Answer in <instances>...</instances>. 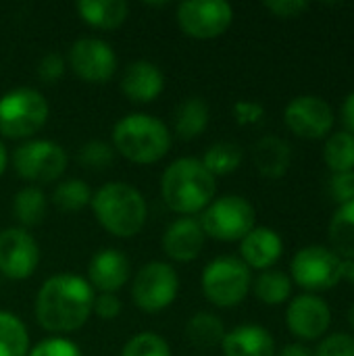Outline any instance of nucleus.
<instances>
[{"instance_id": "f257e3e1", "label": "nucleus", "mask_w": 354, "mask_h": 356, "mask_svg": "<svg viewBox=\"0 0 354 356\" xmlns=\"http://www.w3.org/2000/svg\"><path fill=\"white\" fill-rule=\"evenodd\" d=\"M96 292L75 273H56L48 277L35 296L38 323L52 334H71L83 327L92 315Z\"/></svg>"}, {"instance_id": "f03ea898", "label": "nucleus", "mask_w": 354, "mask_h": 356, "mask_svg": "<svg viewBox=\"0 0 354 356\" xmlns=\"http://www.w3.org/2000/svg\"><path fill=\"white\" fill-rule=\"evenodd\" d=\"M217 194V179L207 171L200 159L184 156L173 161L161 177V196L165 204L184 217L202 213Z\"/></svg>"}, {"instance_id": "7ed1b4c3", "label": "nucleus", "mask_w": 354, "mask_h": 356, "mask_svg": "<svg viewBox=\"0 0 354 356\" xmlns=\"http://www.w3.org/2000/svg\"><path fill=\"white\" fill-rule=\"evenodd\" d=\"M90 207L100 227L115 238H134L142 232L148 217L146 198L125 181H108L98 188Z\"/></svg>"}, {"instance_id": "20e7f679", "label": "nucleus", "mask_w": 354, "mask_h": 356, "mask_svg": "<svg viewBox=\"0 0 354 356\" xmlns=\"http://www.w3.org/2000/svg\"><path fill=\"white\" fill-rule=\"evenodd\" d=\"M113 148L136 165H152L171 148L169 127L146 113H129L113 127Z\"/></svg>"}, {"instance_id": "39448f33", "label": "nucleus", "mask_w": 354, "mask_h": 356, "mask_svg": "<svg viewBox=\"0 0 354 356\" xmlns=\"http://www.w3.org/2000/svg\"><path fill=\"white\" fill-rule=\"evenodd\" d=\"M204 298L219 309H234L252 290V271L242 259L223 254L213 259L200 277Z\"/></svg>"}, {"instance_id": "423d86ee", "label": "nucleus", "mask_w": 354, "mask_h": 356, "mask_svg": "<svg viewBox=\"0 0 354 356\" xmlns=\"http://www.w3.org/2000/svg\"><path fill=\"white\" fill-rule=\"evenodd\" d=\"M346 261L325 244L303 246L290 263V280L307 294L334 290L344 280Z\"/></svg>"}, {"instance_id": "0eeeda50", "label": "nucleus", "mask_w": 354, "mask_h": 356, "mask_svg": "<svg viewBox=\"0 0 354 356\" xmlns=\"http://www.w3.org/2000/svg\"><path fill=\"white\" fill-rule=\"evenodd\" d=\"M48 100L35 88H15L0 98V134L10 140H27L48 121Z\"/></svg>"}, {"instance_id": "6e6552de", "label": "nucleus", "mask_w": 354, "mask_h": 356, "mask_svg": "<svg viewBox=\"0 0 354 356\" xmlns=\"http://www.w3.org/2000/svg\"><path fill=\"white\" fill-rule=\"evenodd\" d=\"M204 236L219 242H240L257 227V211L248 198L225 194L215 198L198 219Z\"/></svg>"}, {"instance_id": "1a4fd4ad", "label": "nucleus", "mask_w": 354, "mask_h": 356, "mask_svg": "<svg viewBox=\"0 0 354 356\" xmlns=\"http://www.w3.org/2000/svg\"><path fill=\"white\" fill-rule=\"evenodd\" d=\"M10 161L15 173L29 184H52L67 169V152L52 140H27Z\"/></svg>"}, {"instance_id": "9d476101", "label": "nucleus", "mask_w": 354, "mask_h": 356, "mask_svg": "<svg viewBox=\"0 0 354 356\" xmlns=\"http://www.w3.org/2000/svg\"><path fill=\"white\" fill-rule=\"evenodd\" d=\"M179 292L177 271L163 261H152L140 267L131 282V298L144 313H159L171 307Z\"/></svg>"}, {"instance_id": "9b49d317", "label": "nucleus", "mask_w": 354, "mask_h": 356, "mask_svg": "<svg viewBox=\"0 0 354 356\" xmlns=\"http://www.w3.org/2000/svg\"><path fill=\"white\" fill-rule=\"evenodd\" d=\"M234 23V6L225 0H186L177 6L179 29L194 40H215Z\"/></svg>"}, {"instance_id": "f8f14e48", "label": "nucleus", "mask_w": 354, "mask_h": 356, "mask_svg": "<svg viewBox=\"0 0 354 356\" xmlns=\"http://www.w3.org/2000/svg\"><path fill=\"white\" fill-rule=\"evenodd\" d=\"M286 127L303 140H325L336 123L332 104L317 94H300L284 108Z\"/></svg>"}, {"instance_id": "ddd939ff", "label": "nucleus", "mask_w": 354, "mask_h": 356, "mask_svg": "<svg viewBox=\"0 0 354 356\" xmlns=\"http://www.w3.org/2000/svg\"><path fill=\"white\" fill-rule=\"evenodd\" d=\"M286 327L303 344L319 342L332 327V307L319 294H298L288 302Z\"/></svg>"}, {"instance_id": "4468645a", "label": "nucleus", "mask_w": 354, "mask_h": 356, "mask_svg": "<svg viewBox=\"0 0 354 356\" xmlns=\"http://www.w3.org/2000/svg\"><path fill=\"white\" fill-rule=\"evenodd\" d=\"M69 67L88 83H104L117 73V54L100 38H79L69 48Z\"/></svg>"}, {"instance_id": "2eb2a0df", "label": "nucleus", "mask_w": 354, "mask_h": 356, "mask_svg": "<svg viewBox=\"0 0 354 356\" xmlns=\"http://www.w3.org/2000/svg\"><path fill=\"white\" fill-rule=\"evenodd\" d=\"M40 265V246L23 227L0 232V273L8 280H27Z\"/></svg>"}, {"instance_id": "dca6fc26", "label": "nucleus", "mask_w": 354, "mask_h": 356, "mask_svg": "<svg viewBox=\"0 0 354 356\" xmlns=\"http://www.w3.org/2000/svg\"><path fill=\"white\" fill-rule=\"evenodd\" d=\"M131 269L127 257L117 248L98 250L88 267V284L98 294H115L129 282Z\"/></svg>"}, {"instance_id": "f3484780", "label": "nucleus", "mask_w": 354, "mask_h": 356, "mask_svg": "<svg viewBox=\"0 0 354 356\" xmlns=\"http://www.w3.org/2000/svg\"><path fill=\"white\" fill-rule=\"evenodd\" d=\"M207 236L194 217L175 219L163 234V250L175 263H190L200 257Z\"/></svg>"}, {"instance_id": "a211bd4d", "label": "nucleus", "mask_w": 354, "mask_h": 356, "mask_svg": "<svg viewBox=\"0 0 354 356\" xmlns=\"http://www.w3.org/2000/svg\"><path fill=\"white\" fill-rule=\"evenodd\" d=\"M284 254L282 236L265 225H257L250 234L240 240V259L252 271H269L277 265Z\"/></svg>"}, {"instance_id": "6ab92c4d", "label": "nucleus", "mask_w": 354, "mask_h": 356, "mask_svg": "<svg viewBox=\"0 0 354 356\" xmlns=\"http://www.w3.org/2000/svg\"><path fill=\"white\" fill-rule=\"evenodd\" d=\"M165 75L150 60H134L121 73V92L136 104H148L163 94Z\"/></svg>"}, {"instance_id": "aec40b11", "label": "nucleus", "mask_w": 354, "mask_h": 356, "mask_svg": "<svg viewBox=\"0 0 354 356\" xmlns=\"http://www.w3.org/2000/svg\"><path fill=\"white\" fill-rule=\"evenodd\" d=\"M221 350L223 356H277L271 332L255 323L238 325L225 332Z\"/></svg>"}, {"instance_id": "412c9836", "label": "nucleus", "mask_w": 354, "mask_h": 356, "mask_svg": "<svg viewBox=\"0 0 354 356\" xmlns=\"http://www.w3.org/2000/svg\"><path fill=\"white\" fill-rule=\"evenodd\" d=\"M252 163L267 179H282L292 165V146L280 136H263L252 146Z\"/></svg>"}, {"instance_id": "4be33fe9", "label": "nucleus", "mask_w": 354, "mask_h": 356, "mask_svg": "<svg viewBox=\"0 0 354 356\" xmlns=\"http://www.w3.org/2000/svg\"><path fill=\"white\" fill-rule=\"evenodd\" d=\"M83 23L94 29H117L125 23L129 6L125 0H79L75 4Z\"/></svg>"}, {"instance_id": "5701e85b", "label": "nucleus", "mask_w": 354, "mask_h": 356, "mask_svg": "<svg viewBox=\"0 0 354 356\" xmlns=\"http://www.w3.org/2000/svg\"><path fill=\"white\" fill-rule=\"evenodd\" d=\"M211 121V108L204 98L200 96H190L184 98L182 104L175 111V134L179 140H194L198 138Z\"/></svg>"}, {"instance_id": "b1692460", "label": "nucleus", "mask_w": 354, "mask_h": 356, "mask_svg": "<svg viewBox=\"0 0 354 356\" xmlns=\"http://www.w3.org/2000/svg\"><path fill=\"white\" fill-rule=\"evenodd\" d=\"M330 248L344 261H354V200L338 204L328 225Z\"/></svg>"}, {"instance_id": "393cba45", "label": "nucleus", "mask_w": 354, "mask_h": 356, "mask_svg": "<svg viewBox=\"0 0 354 356\" xmlns=\"http://www.w3.org/2000/svg\"><path fill=\"white\" fill-rule=\"evenodd\" d=\"M292 288H294V284H292L290 275L280 269L261 271V275L257 280H252V292H255L257 300L263 305H269V307H280V305L290 302Z\"/></svg>"}, {"instance_id": "a878e982", "label": "nucleus", "mask_w": 354, "mask_h": 356, "mask_svg": "<svg viewBox=\"0 0 354 356\" xmlns=\"http://www.w3.org/2000/svg\"><path fill=\"white\" fill-rule=\"evenodd\" d=\"M46 211L48 200L38 186H25L13 198V217L23 229L40 225L46 217Z\"/></svg>"}, {"instance_id": "bb28decb", "label": "nucleus", "mask_w": 354, "mask_h": 356, "mask_svg": "<svg viewBox=\"0 0 354 356\" xmlns=\"http://www.w3.org/2000/svg\"><path fill=\"white\" fill-rule=\"evenodd\" d=\"M186 336L196 348H215L225 338V325L215 313L200 311L186 323Z\"/></svg>"}, {"instance_id": "cd10ccee", "label": "nucleus", "mask_w": 354, "mask_h": 356, "mask_svg": "<svg viewBox=\"0 0 354 356\" xmlns=\"http://www.w3.org/2000/svg\"><path fill=\"white\" fill-rule=\"evenodd\" d=\"M323 163L325 167L332 171V175L336 173H346L354 169V136L340 129V131H332L325 142H323Z\"/></svg>"}, {"instance_id": "c85d7f7f", "label": "nucleus", "mask_w": 354, "mask_h": 356, "mask_svg": "<svg viewBox=\"0 0 354 356\" xmlns=\"http://www.w3.org/2000/svg\"><path fill=\"white\" fill-rule=\"evenodd\" d=\"M200 161L207 167V171L217 179L221 175H230L240 169L244 161V150L234 142H217L207 148Z\"/></svg>"}, {"instance_id": "c756f323", "label": "nucleus", "mask_w": 354, "mask_h": 356, "mask_svg": "<svg viewBox=\"0 0 354 356\" xmlns=\"http://www.w3.org/2000/svg\"><path fill=\"white\" fill-rule=\"evenodd\" d=\"M29 355V334L25 323L8 313L0 311V356Z\"/></svg>"}, {"instance_id": "7c9ffc66", "label": "nucleus", "mask_w": 354, "mask_h": 356, "mask_svg": "<svg viewBox=\"0 0 354 356\" xmlns=\"http://www.w3.org/2000/svg\"><path fill=\"white\" fill-rule=\"evenodd\" d=\"M92 202V190L83 179L71 177L61 181L52 192V204L63 213H77Z\"/></svg>"}, {"instance_id": "2f4dec72", "label": "nucleus", "mask_w": 354, "mask_h": 356, "mask_svg": "<svg viewBox=\"0 0 354 356\" xmlns=\"http://www.w3.org/2000/svg\"><path fill=\"white\" fill-rule=\"evenodd\" d=\"M121 356H171V348L163 336L154 332H142L123 346Z\"/></svg>"}, {"instance_id": "473e14b6", "label": "nucleus", "mask_w": 354, "mask_h": 356, "mask_svg": "<svg viewBox=\"0 0 354 356\" xmlns=\"http://www.w3.org/2000/svg\"><path fill=\"white\" fill-rule=\"evenodd\" d=\"M77 159H79V163H81L86 169L102 171V169H106V167L113 165V161H115V148H113V144H108V142L90 140V142H86V144L79 148Z\"/></svg>"}, {"instance_id": "72a5a7b5", "label": "nucleus", "mask_w": 354, "mask_h": 356, "mask_svg": "<svg viewBox=\"0 0 354 356\" xmlns=\"http://www.w3.org/2000/svg\"><path fill=\"white\" fill-rule=\"evenodd\" d=\"M315 356H354V336L336 332L328 334L325 338L319 340L317 348L313 350Z\"/></svg>"}, {"instance_id": "f704fd0d", "label": "nucleus", "mask_w": 354, "mask_h": 356, "mask_svg": "<svg viewBox=\"0 0 354 356\" xmlns=\"http://www.w3.org/2000/svg\"><path fill=\"white\" fill-rule=\"evenodd\" d=\"M27 356H83L79 346L75 342H71L69 338H46L42 342H38L33 348H29Z\"/></svg>"}, {"instance_id": "c9c22d12", "label": "nucleus", "mask_w": 354, "mask_h": 356, "mask_svg": "<svg viewBox=\"0 0 354 356\" xmlns=\"http://www.w3.org/2000/svg\"><path fill=\"white\" fill-rule=\"evenodd\" d=\"M65 69H67L65 56H63L61 52L50 50V52H46V54L40 58V63H38V77H40V81L52 86V83H56V81L65 75Z\"/></svg>"}, {"instance_id": "e433bc0d", "label": "nucleus", "mask_w": 354, "mask_h": 356, "mask_svg": "<svg viewBox=\"0 0 354 356\" xmlns=\"http://www.w3.org/2000/svg\"><path fill=\"white\" fill-rule=\"evenodd\" d=\"M328 190H330V196L336 204H344V202L354 200V169L346 171V173L332 175Z\"/></svg>"}, {"instance_id": "4c0bfd02", "label": "nucleus", "mask_w": 354, "mask_h": 356, "mask_svg": "<svg viewBox=\"0 0 354 356\" xmlns=\"http://www.w3.org/2000/svg\"><path fill=\"white\" fill-rule=\"evenodd\" d=\"M234 119L238 125H259L265 119V106L257 100H238L234 104Z\"/></svg>"}, {"instance_id": "58836bf2", "label": "nucleus", "mask_w": 354, "mask_h": 356, "mask_svg": "<svg viewBox=\"0 0 354 356\" xmlns=\"http://www.w3.org/2000/svg\"><path fill=\"white\" fill-rule=\"evenodd\" d=\"M263 6L277 19H296L305 15L311 4L307 0H269Z\"/></svg>"}, {"instance_id": "ea45409f", "label": "nucleus", "mask_w": 354, "mask_h": 356, "mask_svg": "<svg viewBox=\"0 0 354 356\" xmlns=\"http://www.w3.org/2000/svg\"><path fill=\"white\" fill-rule=\"evenodd\" d=\"M121 300L115 296V294H98L94 296V305H92V313L98 317V319H104V321H113L119 317L121 313Z\"/></svg>"}, {"instance_id": "a19ab883", "label": "nucleus", "mask_w": 354, "mask_h": 356, "mask_svg": "<svg viewBox=\"0 0 354 356\" xmlns=\"http://www.w3.org/2000/svg\"><path fill=\"white\" fill-rule=\"evenodd\" d=\"M340 121H342V129L354 136V90L342 100V106H340Z\"/></svg>"}, {"instance_id": "79ce46f5", "label": "nucleus", "mask_w": 354, "mask_h": 356, "mask_svg": "<svg viewBox=\"0 0 354 356\" xmlns=\"http://www.w3.org/2000/svg\"><path fill=\"white\" fill-rule=\"evenodd\" d=\"M277 356H315V355H313V350H311L307 344H303V342H292V344H286V346L280 350V355Z\"/></svg>"}, {"instance_id": "37998d69", "label": "nucleus", "mask_w": 354, "mask_h": 356, "mask_svg": "<svg viewBox=\"0 0 354 356\" xmlns=\"http://www.w3.org/2000/svg\"><path fill=\"white\" fill-rule=\"evenodd\" d=\"M6 163H8L6 146H4V144H2V140H0V177H2V173L6 171Z\"/></svg>"}, {"instance_id": "c03bdc74", "label": "nucleus", "mask_w": 354, "mask_h": 356, "mask_svg": "<svg viewBox=\"0 0 354 356\" xmlns=\"http://www.w3.org/2000/svg\"><path fill=\"white\" fill-rule=\"evenodd\" d=\"M344 280L354 288V261H346V267H344Z\"/></svg>"}, {"instance_id": "a18cd8bd", "label": "nucleus", "mask_w": 354, "mask_h": 356, "mask_svg": "<svg viewBox=\"0 0 354 356\" xmlns=\"http://www.w3.org/2000/svg\"><path fill=\"white\" fill-rule=\"evenodd\" d=\"M348 325H351V332H353L354 336V302L351 305V309H348Z\"/></svg>"}]
</instances>
